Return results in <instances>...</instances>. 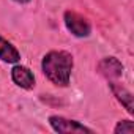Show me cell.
<instances>
[{"instance_id": "cell-4", "label": "cell", "mask_w": 134, "mask_h": 134, "mask_svg": "<svg viewBox=\"0 0 134 134\" xmlns=\"http://www.w3.org/2000/svg\"><path fill=\"white\" fill-rule=\"evenodd\" d=\"M96 71L99 76H103L106 81H118L123 76L125 66L117 57H103L98 65H96Z\"/></svg>"}, {"instance_id": "cell-9", "label": "cell", "mask_w": 134, "mask_h": 134, "mask_svg": "<svg viewBox=\"0 0 134 134\" xmlns=\"http://www.w3.org/2000/svg\"><path fill=\"white\" fill-rule=\"evenodd\" d=\"M13 2L19 3V5H27V3H30V2H32V0H13Z\"/></svg>"}, {"instance_id": "cell-1", "label": "cell", "mask_w": 134, "mask_h": 134, "mask_svg": "<svg viewBox=\"0 0 134 134\" xmlns=\"http://www.w3.org/2000/svg\"><path fill=\"white\" fill-rule=\"evenodd\" d=\"M74 68V58L68 51L54 49L43 55L41 71L44 77L55 87L65 88L71 82V73Z\"/></svg>"}, {"instance_id": "cell-8", "label": "cell", "mask_w": 134, "mask_h": 134, "mask_svg": "<svg viewBox=\"0 0 134 134\" xmlns=\"http://www.w3.org/2000/svg\"><path fill=\"white\" fill-rule=\"evenodd\" d=\"M115 134H132L134 132V121L132 120H120L114 126Z\"/></svg>"}, {"instance_id": "cell-2", "label": "cell", "mask_w": 134, "mask_h": 134, "mask_svg": "<svg viewBox=\"0 0 134 134\" xmlns=\"http://www.w3.org/2000/svg\"><path fill=\"white\" fill-rule=\"evenodd\" d=\"M63 24L66 27L73 36L76 38H88L92 35V24L90 21L77 13V11H73V10H66L63 13Z\"/></svg>"}, {"instance_id": "cell-5", "label": "cell", "mask_w": 134, "mask_h": 134, "mask_svg": "<svg viewBox=\"0 0 134 134\" xmlns=\"http://www.w3.org/2000/svg\"><path fill=\"white\" fill-rule=\"evenodd\" d=\"M11 81L14 82V85H18L22 90H33L35 88V74L30 68L21 65V63H14L11 68Z\"/></svg>"}, {"instance_id": "cell-3", "label": "cell", "mask_w": 134, "mask_h": 134, "mask_svg": "<svg viewBox=\"0 0 134 134\" xmlns=\"http://www.w3.org/2000/svg\"><path fill=\"white\" fill-rule=\"evenodd\" d=\"M49 126L58 134H93L95 131L77 120H71L62 115H49Z\"/></svg>"}, {"instance_id": "cell-6", "label": "cell", "mask_w": 134, "mask_h": 134, "mask_svg": "<svg viewBox=\"0 0 134 134\" xmlns=\"http://www.w3.org/2000/svg\"><path fill=\"white\" fill-rule=\"evenodd\" d=\"M107 85L112 92V95L115 96V99L126 109V112L129 115L134 114V104H132V93L125 87L121 85L118 81H107Z\"/></svg>"}, {"instance_id": "cell-7", "label": "cell", "mask_w": 134, "mask_h": 134, "mask_svg": "<svg viewBox=\"0 0 134 134\" xmlns=\"http://www.w3.org/2000/svg\"><path fill=\"white\" fill-rule=\"evenodd\" d=\"M0 60L3 63H10V65L21 62V52L18 51V47L11 41L3 38L2 35H0Z\"/></svg>"}]
</instances>
